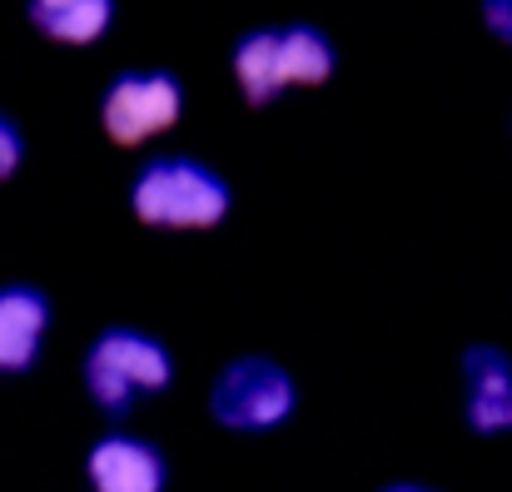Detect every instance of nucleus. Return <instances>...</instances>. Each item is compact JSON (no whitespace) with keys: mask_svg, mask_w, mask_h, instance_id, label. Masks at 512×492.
<instances>
[{"mask_svg":"<svg viewBox=\"0 0 512 492\" xmlns=\"http://www.w3.org/2000/svg\"><path fill=\"white\" fill-rule=\"evenodd\" d=\"M229 209H234L229 179L194 155H150L130 179V214L145 229L199 234L219 229Z\"/></svg>","mask_w":512,"mask_h":492,"instance_id":"f257e3e1","label":"nucleus"},{"mask_svg":"<svg viewBox=\"0 0 512 492\" xmlns=\"http://www.w3.org/2000/svg\"><path fill=\"white\" fill-rule=\"evenodd\" d=\"M80 378H85L90 403L105 418H125L135 408V398L170 388L174 358L155 333L130 328V324H110L90 338L85 363H80Z\"/></svg>","mask_w":512,"mask_h":492,"instance_id":"f03ea898","label":"nucleus"},{"mask_svg":"<svg viewBox=\"0 0 512 492\" xmlns=\"http://www.w3.org/2000/svg\"><path fill=\"white\" fill-rule=\"evenodd\" d=\"M294 403H299V388H294L289 368L264 358V353L229 358L209 383V418L229 433L284 428L294 418Z\"/></svg>","mask_w":512,"mask_h":492,"instance_id":"7ed1b4c3","label":"nucleus"},{"mask_svg":"<svg viewBox=\"0 0 512 492\" xmlns=\"http://www.w3.org/2000/svg\"><path fill=\"white\" fill-rule=\"evenodd\" d=\"M100 130L120 150H140L184 120V85L174 70H120L100 90Z\"/></svg>","mask_w":512,"mask_h":492,"instance_id":"20e7f679","label":"nucleus"},{"mask_svg":"<svg viewBox=\"0 0 512 492\" xmlns=\"http://www.w3.org/2000/svg\"><path fill=\"white\" fill-rule=\"evenodd\" d=\"M165 453L125 428H110L85 453V483L90 492H165Z\"/></svg>","mask_w":512,"mask_h":492,"instance_id":"39448f33","label":"nucleus"},{"mask_svg":"<svg viewBox=\"0 0 512 492\" xmlns=\"http://www.w3.org/2000/svg\"><path fill=\"white\" fill-rule=\"evenodd\" d=\"M463 423L478 438L512 433V358L493 343H468L463 358Z\"/></svg>","mask_w":512,"mask_h":492,"instance_id":"423d86ee","label":"nucleus"},{"mask_svg":"<svg viewBox=\"0 0 512 492\" xmlns=\"http://www.w3.org/2000/svg\"><path fill=\"white\" fill-rule=\"evenodd\" d=\"M50 333V299L35 284H0V378H20L40 363Z\"/></svg>","mask_w":512,"mask_h":492,"instance_id":"0eeeda50","label":"nucleus"},{"mask_svg":"<svg viewBox=\"0 0 512 492\" xmlns=\"http://www.w3.org/2000/svg\"><path fill=\"white\" fill-rule=\"evenodd\" d=\"M229 70H234L239 95H244L254 110L274 105V100L289 90V80H284V50H279V25H254V30H244V35L234 40V50H229Z\"/></svg>","mask_w":512,"mask_h":492,"instance_id":"6e6552de","label":"nucleus"},{"mask_svg":"<svg viewBox=\"0 0 512 492\" xmlns=\"http://www.w3.org/2000/svg\"><path fill=\"white\" fill-rule=\"evenodd\" d=\"M25 15L55 45H95L115 25V0H25Z\"/></svg>","mask_w":512,"mask_h":492,"instance_id":"1a4fd4ad","label":"nucleus"},{"mask_svg":"<svg viewBox=\"0 0 512 492\" xmlns=\"http://www.w3.org/2000/svg\"><path fill=\"white\" fill-rule=\"evenodd\" d=\"M279 50H284V80H289V90H319L339 70L334 40L319 25H309V20L279 25Z\"/></svg>","mask_w":512,"mask_h":492,"instance_id":"9d476101","label":"nucleus"},{"mask_svg":"<svg viewBox=\"0 0 512 492\" xmlns=\"http://www.w3.org/2000/svg\"><path fill=\"white\" fill-rule=\"evenodd\" d=\"M25 164V140H20V125L10 115H0V184L15 179V169Z\"/></svg>","mask_w":512,"mask_h":492,"instance_id":"9b49d317","label":"nucleus"},{"mask_svg":"<svg viewBox=\"0 0 512 492\" xmlns=\"http://www.w3.org/2000/svg\"><path fill=\"white\" fill-rule=\"evenodd\" d=\"M483 20H488V30L498 40L512 45V0H483Z\"/></svg>","mask_w":512,"mask_h":492,"instance_id":"f8f14e48","label":"nucleus"},{"mask_svg":"<svg viewBox=\"0 0 512 492\" xmlns=\"http://www.w3.org/2000/svg\"><path fill=\"white\" fill-rule=\"evenodd\" d=\"M378 492H438V488H423V483H388V488Z\"/></svg>","mask_w":512,"mask_h":492,"instance_id":"ddd939ff","label":"nucleus"}]
</instances>
